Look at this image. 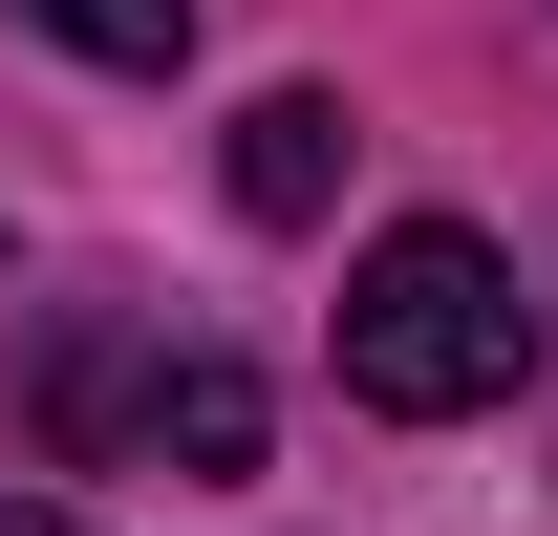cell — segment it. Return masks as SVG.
I'll list each match as a JSON object with an SVG mask.
<instances>
[{
    "instance_id": "1",
    "label": "cell",
    "mask_w": 558,
    "mask_h": 536,
    "mask_svg": "<svg viewBox=\"0 0 558 536\" xmlns=\"http://www.w3.org/2000/svg\"><path fill=\"white\" fill-rule=\"evenodd\" d=\"M515 365H537V301H515V258H494L473 215H409V236H365V279H344V387L387 407V429L515 407Z\"/></svg>"
},
{
    "instance_id": "2",
    "label": "cell",
    "mask_w": 558,
    "mask_h": 536,
    "mask_svg": "<svg viewBox=\"0 0 558 536\" xmlns=\"http://www.w3.org/2000/svg\"><path fill=\"white\" fill-rule=\"evenodd\" d=\"M344 108H323V86H258V108H236V215H258V236H301V215L344 194Z\"/></svg>"
},
{
    "instance_id": "3",
    "label": "cell",
    "mask_w": 558,
    "mask_h": 536,
    "mask_svg": "<svg viewBox=\"0 0 558 536\" xmlns=\"http://www.w3.org/2000/svg\"><path fill=\"white\" fill-rule=\"evenodd\" d=\"M130 429H150V472H258V387H236L215 343H194V365H150Z\"/></svg>"
},
{
    "instance_id": "4",
    "label": "cell",
    "mask_w": 558,
    "mask_h": 536,
    "mask_svg": "<svg viewBox=\"0 0 558 536\" xmlns=\"http://www.w3.org/2000/svg\"><path fill=\"white\" fill-rule=\"evenodd\" d=\"M44 44H86V65H194V0H22Z\"/></svg>"
},
{
    "instance_id": "5",
    "label": "cell",
    "mask_w": 558,
    "mask_h": 536,
    "mask_svg": "<svg viewBox=\"0 0 558 536\" xmlns=\"http://www.w3.org/2000/svg\"><path fill=\"white\" fill-rule=\"evenodd\" d=\"M0 536H86V515H22V494H0Z\"/></svg>"
}]
</instances>
